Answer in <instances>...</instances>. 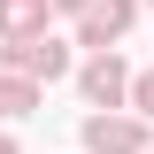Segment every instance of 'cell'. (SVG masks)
<instances>
[{
	"label": "cell",
	"mask_w": 154,
	"mask_h": 154,
	"mask_svg": "<svg viewBox=\"0 0 154 154\" xmlns=\"http://www.w3.org/2000/svg\"><path fill=\"white\" fill-rule=\"evenodd\" d=\"M85 146H93V154H139V131H131V123L93 116V123H85Z\"/></svg>",
	"instance_id": "obj_4"
},
{
	"label": "cell",
	"mask_w": 154,
	"mask_h": 154,
	"mask_svg": "<svg viewBox=\"0 0 154 154\" xmlns=\"http://www.w3.org/2000/svg\"><path fill=\"white\" fill-rule=\"evenodd\" d=\"M0 154H16V146H8V139H0Z\"/></svg>",
	"instance_id": "obj_9"
},
{
	"label": "cell",
	"mask_w": 154,
	"mask_h": 154,
	"mask_svg": "<svg viewBox=\"0 0 154 154\" xmlns=\"http://www.w3.org/2000/svg\"><path fill=\"white\" fill-rule=\"evenodd\" d=\"M123 23H131V0H93L85 8V46H108Z\"/></svg>",
	"instance_id": "obj_3"
},
{
	"label": "cell",
	"mask_w": 154,
	"mask_h": 154,
	"mask_svg": "<svg viewBox=\"0 0 154 154\" xmlns=\"http://www.w3.org/2000/svg\"><path fill=\"white\" fill-rule=\"evenodd\" d=\"M16 69L23 77H62L69 69V46L62 38H16Z\"/></svg>",
	"instance_id": "obj_1"
},
{
	"label": "cell",
	"mask_w": 154,
	"mask_h": 154,
	"mask_svg": "<svg viewBox=\"0 0 154 154\" xmlns=\"http://www.w3.org/2000/svg\"><path fill=\"white\" fill-rule=\"evenodd\" d=\"M38 16H46V0H0V31H8V38H23Z\"/></svg>",
	"instance_id": "obj_5"
},
{
	"label": "cell",
	"mask_w": 154,
	"mask_h": 154,
	"mask_svg": "<svg viewBox=\"0 0 154 154\" xmlns=\"http://www.w3.org/2000/svg\"><path fill=\"white\" fill-rule=\"evenodd\" d=\"M123 93H131V77H123V62H116V54L85 62V100H108V108H116Z\"/></svg>",
	"instance_id": "obj_2"
},
{
	"label": "cell",
	"mask_w": 154,
	"mask_h": 154,
	"mask_svg": "<svg viewBox=\"0 0 154 154\" xmlns=\"http://www.w3.org/2000/svg\"><path fill=\"white\" fill-rule=\"evenodd\" d=\"M131 100H139V108L154 116V77H139V85H131Z\"/></svg>",
	"instance_id": "obj_7"
},
{
	"label": "cell",
	"mask_w": 154,
	"mask_h": 154,
	"mask_svg": "<svg viewBox=\"0 0 154 154\" xmlns=\"http://www.w3.org/2000/svg\"><path fill=\"white\" fill-rule=\"evenodd\" d=\"M62 8H93V0H62Z\"/></svg>",
	"instance_id": "obj_8"
},
{
	"label": "cell",
	"mask_w": 154,
	"mask_h": 154,
	"mask_svg": "<svg viewBox=\"0 0 154 154\" xmlns=\"http://www.w3.org/2000/svg\"><path fill=\"white\" fill-rule=\"evenodd\" d=\"M31 108V85H23V77H0V116H23Z\"/></svg>",
	"instance_id": "obj_6"
}]
</instances>
